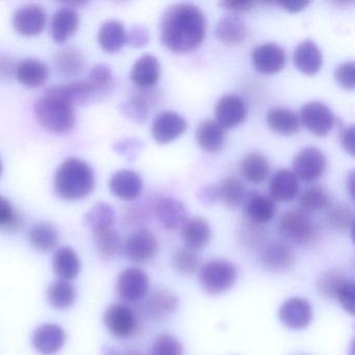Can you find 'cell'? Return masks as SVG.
<instances>
[{
    "instance_id": "f6af8a7d",
    "label": "cell",
    "mask_w": 355,
    "mask_h": 355,
    "mask_svg": "<svg viewBox=\"0 0 355 355\" xmlns=\"http://www.w3.org/2000/svg\"><path fill=\"white\" fill-rule=\"evenodd\" d=\"M326 222L332 230L345 232L352 230L354 225V214L347 205H340L330 207L326 215Z\"/></svg>"
},
{
    "instance_id": "7bdbcfd3",
    "label": "cell",
    "mask_w": 355,
    "mask_h": 355,
    "mask_svg": "<svg viewBox=\"0 0 355 355\" xmlns=\"http://www.w3.org/2000/svg\"><path fill=\"white\" fill-rule=\"evenodd\" d=\"M301 211H317L330 207V197L325 189L319 186L307 188L299 198Z\"/></svg>"
},
{
    "instance_id": "5bb4252c",
    "label": "cell",
    "mask_w": 355,
    "mask_h": 355,
    "mask_svg": "<svg viewBox=\"0 0 355 355\" xmlns=\"http://www.w3.org/2000/svg\"><path fill=\"white\" fill-rule=\"evenodd\" d=\"M186 119L175 112H163L153 119L151 134L159 144H168L186 132Z\"/></svg>"
},
{
    "instance_id": "f5cc1de1",
    "label": "cell",
    "mask_w": 355,
    "mask_h": 355,
    "mask_svg": "<svg viewBox=\"0 0 355 355\" xmlns=\"http://www.w3.org/2000/svg\"><path fill=\"white\" fill-rule=\"evenodd\" d=\"M148 42L149 33L144 26H132V30L126 33V43L132 47H143Z\"/></svg>"
},
{
    "instance_id": "d4e9b609",
    "label": "cell",
    "mask_w": 355,
    "mask_h": 355,
    "mask_svg": "<svg viewBox=\"0 0 355 355\" xmlns=\"http://www.w3.org/2000/svg\"><path fill=\"white\" fill-rule=\"evenodd\" d=\"M80 26V17L76 10L69 7L61 8L53 14L51 24V34L57 43L65 42Z\"/></svg>"
},
{
    "instance_id": "f1b7e54d",
    "label": "cell",
    "mask_w": 355,
    "mask_h": 355,
    "mask_svg": "<svg viewBox=\"0 0 355 355\" xmlns=\"http://www.w3.org/2000/svg\"><path fill=\"white\" fill-rule=\"evenodd\" d=\"M245 211L249 221L263 225L273 219L276 213L275 205L270 197L252 193L245 200Z\"/></svg>"
},
{
    "instance_id": "8992f818",
    "label": "cell",
    "mask_w": 355,
    "mask_h": 355,
    "mask_svg": "<svg viewBox=\"0 0 355 355\" xmlns=\"http://www.w3.org/2000/svg\"><path fill=\"white\" fill-rule=\"evenodd\" d=\"M103 322L110 334L118 338H132L136 336L140 328L136 311L121 303H114L107 307Z\"/></svg>"
},
{
    "instance_id": "277c9868",
    "label": "cell",
    "mask_w": 355,
    "mask_h": 355,
    "mask_svg": "<svg viewBox=\"0 0 355 355\" xmlns=\"http://www.w3.org/2000/svg\"><path fill=\"white\" fill-rule=\"evenodd\" d=\"M278 230L288 242L299 246L313 244L319 239V228L311 217L301 209L282 214Z\"/></svg>"
},
{
    "instance_id": "cb8c5ba5",
    "label": "cell",
    "mask_w": 355,
    "mask_h": 355,
    "mask_svg": "<svg viewBox=\"0 0 355 355\" xmlns=\"http://www.w3.org/2000/svg\"><path fill=\"white\" fill-rule=\"evenodd\" d=\"M299 184L295 174L288 169H280L274 174L269 184L271 199L278 202L288 203L298 194Z\"/></svg>"
},
{
    "instance_id": "f907efd6",
    "label": "cell",
    "mask_w": 355,
    "mask_h": 355,
    "mask_svg": "<svg viewBox=\"0 0 355 355\" xmlns=\"http://www.w3.org/2000/svg\"><path fill=\"white\" fill-rule=\"evenodd\" d=\"M334 78L336 83L345 90H353L355 87V64L346 62L334 69Z\"/></svg>"
},
{
    "instance_id": "ba28073f",
    "label": "cell",
    "mask_w": 355,
    "mask_h": 355,
    "mask_svg": "<svg viewBox=\"0 0 355 355\" xmlns=\"http://www.w3.org/2000/svg\"><path fill=\"white\" fill-rule=\"evenodd\" d=\"M299 118L307 130L318 137L327 136L331 132L336 121L330 107L319 101L305 103L301 107Z\"/></svg>"
},
{
    "instance_id": "680465c9",
    "label": "cell",
    "mask_w": 355,
    "mask_h": 355,
    "mask_svg": "<svg viewBox=\"0 0 355 355\" xmlns=\"http://www.w3.org/2000/svg\"><path fill=\"white\" fill-rule=\"evenodd\" d=\"M277 5L284 11L288 13H299L306 9L309 6V1H298V0H292V1H280Z\"/></svg>"
},
{
    "instance_id": "11a10c76",
    "label": "cell",
    "mask_w": 355,
    "mask_h": 355,
    "mask_svg": "<svg viewBox=\"0 0 355 355\" xmlns=\"http://www.w3.org/2000/svg\"><path fill=\"white\" fill-rule=\"evenodd\" d=\"M340 143L344 150L354 157V126H347L340 132Z\"/></svg>"
},
{
    "instance_id": "74e56055",
    "label": "cell",
    "mask_w": 355,
    "mask_h": 355,
    "mask_svg": "<svg viewBox=\"0 0 355 355\" xmlns=\"http://www.w3.org/2000/svg\"><path fill=\"white\" fill-rule=\"evenodd\" d=\"M115 220V211L113 207L107 202H97L85 216V221L93 234L113 227Z\"/></svg>"
},
{
    "instance_id": "5b68a950",
    "label": "cell",
    "mask_w": 355,
    "mask_h": 355,
    "mask_svg": "<svg viewBox=\"0 0 355 355\" xmlns=\"http://www.w3.org/2000/svg\"><path fill=\"white\" fill-rule=\"evenodd\" d=\"M238 278V269L226 259H211L201 267L199 279L209 295H220L230 290Z\"/></svg>"
},
{
    "instance_id": "f35d334b",
    "label": "cell",
    "mask_w": 355,
    "mask_h": 355,
    "mask_svg": "<svg viewBox=\"0 0 355 355\" xmlns=\"http://www.w3.org/2000/svg\"><path fill=\"white\" fill-rule=\"evenodd\" d=\"M217 187L218 198L227 209H236L244 202L245 188L236 178H224Z\"/></svg>"
},
{
    "instance_id": "6125c7cd",
    "label": "cell",
    "mask_w": 355,
    "mask_h": 355,
    "mask_svg": "<svg viewBox=\"0 0 355 355\" xmlns=\"http://www.w3.org/2000/svg\"><path fill=\"white\" fill-rule=\"evenodd\" d=\"M3 163H1V159H0V175L3 173Z\"/></svg>"
},
{
    "instance_id": "52a82bcc",
    "label": "cell",
    "mask_w": 355,
    "mask_h": 355,
    "mask_svg": "<svg viewBox=\"0 0 355 355\" xmlns=\"http://www.w3.org/2000/svg\"><path fill=\"white\" fill-rule=\"evenodd\" d=\"M149 278L139 268H128L119 274L116 284L118 296L126 303H136L146 296Z\"/></svg>"
},
{
    "instance_id": "4fadbf2b",
    "label": "cell",
    "mask_w": 355,
    "mask_h": 355,
    "mask_svg": "<svg viewBox=\"0 0 355 355\" xmlns=\"http://www.w3.org/2000/svg\"><path fill=\"white\" fill-rule=\"evenodd\" d=\"M47 15L44 8L37 3H28L16 10L13 26L20 35L36 36L44 30Z\"/></svg>"
},
{
    "instance_id": "7402d4cb",
    "label": "cell",
    "mask_w": 355,
    "mask_h": 355,
    "mask_svg": "<svg viewBox=\"0 0 355 355\" xmlns=\"http://www.w3.org/2000/svg\"><path fill=\"white\" fill-rule=\"evenodd\" d=\"M215 34L222 44L228 47H236L246 39V24L236 14H230L219 20L216 26Z\"/></svg>"
},
{
    "instance_id": "7c38bea8",
    "label": "cell",
    "mask_w": 355,
    "mask_h": 355,
    "mask_svg": "<svg viewBox=\"0 0 355 355\" xmlns=\"http://www.w3.org/2000/svg\"><path fill=\"white\" fill-rule=\"evenodd\" d=\"M261 265L272 273H286L296 263L293 249L284 242H272L261 249L259 254Z\"/></svg>"
},
{
    "instance_id": "ffe728a7",
    "label": "cell",
    "mask_w": 355,
    "mask_h": 355,
    "mask_svg": "<svg viewBox=\"0 0 355 355\" xmlns=\"http://www.w3.org/2000/svg\"><path fill=\"white\" fill-rule=\"evenodd\" d=\"M66 334L57 324H44L35 330L32 336L35 349L41 354L53 355L65 344Z\"/></svg>"
},
{
    "instance_id": "6da1fadb",
    "label": "cell",
    "mask_w": 355,
    "mask_h": 355,
    "mask_svg": "<svg viewBox=\"0 0 355 355\" xmlns=\"http://www.w3.org/2000/svg\"><path fill=\"white\" fill-rule=\"evenodd\" d=\"M207 34V19L196 6L176 3L166 10L159 24L161 41L172 53H184L200 46Z\"/></svg>"
},
{
    "instance_id": "bcb514c9",
    "label": "cell",
    "mask_w": 355,
    "mask_h": 355,
    "mask_svg": "<svg viewBox=\"0 0 355 355\" xmlns=\"http://www.w3.org/2000/svg\"><path fill=\"white\" fill-rule=\"evenodd\" d=\"M151 98L145 94H136L122 103V112L130 119L136 122H144L149 114Z\"/></svg>"
},
{
    "instance_id": "f546056e",
    "label": "cell",
    "mask_w": 355,
    "mask_h": 355,
    "mask_svg": "<svg viewBox=\"0 0 355 355\" xmlns=\"http://www.w3.org/2000/svg\"><path fill=\"white\" fill-rule=\"evenodd\" d=\"M196 140L202 150L207 153H217L223 148L225 132L217 122L207 120L197 128Z\"/></svg>"
},
{
    "instance_id": "6f0895ef",
    "label": "cell",
    "mask_w": 355,
    "mask_h": 355,
    "mask_svg": "<svg viewBox=\"0 0 355 355\" xmlns=\"http://www.w3.org/2000/svg\"><path fill=\"white\" fill-rule=\"evenodd\" d=\"M15 70L16 66L13 60L8 55H0V80L11 78Z\"/></svg>"
},
{
    "instance_id": "94428289",
    "label": "cell",
    "mask_w": 355,
    "mask_h": 355,
    "mask_svg": "<svg viewBox=\"0 0 355 355\" xmlns=\"http://www.w3.org/2000/svg\"><path fill=\"white\" fill-rule=\"evenodd\" d=\"M354 172L351 171L349 174L348 178H347V189H348L349 194H350L351 198H354Z\"/></svg>"
},
{
    "instance_id": "83f0119b",
    "label": "cell",
    "mask_w": 355,
    "mask_h": 355,
    "mask_svg": "<svg viewBox=\"0 0 355 355\" xmlns=\"http://www.w3.org/2000/svg\"><path fill=\"white\" fill-rule=\"evenodd\" d=\"M270 130L282 136H292L300 130L301 122L298 114L286 107L272 109L267 115Z\"/></svg>"
},
{
    "instance_id": "1f68e13d",
    "label": "cell",
    "mask_w": 355,
    "mask_h": 355,
    "mask_svg": "<svg viewBox=\"0 0 355 355\" xmlns=\"http://www.w3.org/2000/svg\"><path fill=\"white\" fill-rule=\"evenodd\" d=\"M98 42L107 53L119 51L126 44V31L123 24L117 20H107L101 24L98 32Z\"/></svg>"
},
{
    "instance_id": "ac0fdd59",
    "label": "cell",
    "mask_w": 355,
    "mask_h": 355,
    "mask_svg": "<svg viewBox=\"0 0 355 355\" xmlns=\"http://www.w3.org/2000/svg\"><path fill=\"white\" fill-rule=\"evenodd\" d=\"M215 115L216 122L224 130L236 128L246 119L247 107L241 97L225 95L218 101Z\"/></svg>"
},
{
    "instance_id": "9c48e42d",
    "label": "cell",
    "mask_w": 355,
    "mask_h": 355,
    "mask_svg": "<svg viewBox=\"0 0 355 355\" xmlns=\"http://www.w3.org/2000/svg\"><path fill=\"white\" fill-rule=\"evenodd\" d=\"M293 173L302 182H315L323 175L326 169V157L320 149L307 147L301 150L293 161Z\"/></svg>"
},
{
    "instance_id": "603a6c76",
    "label": "cell",
    "mask_w": 355,
    "mask_h": 355,
    "mask_svg": "<svg viewBox=\"0 0 355 355\" xmlns=\"http://www.w3.org/2000/svg\"><path fill=\"white\" fill-rule=\"evenodd\" d=\"M293 60L295 67L306 76H315L323 65L321 51L311 40L303 41L296 47Z\"/></svg>"
},
{
    "instance_id": "681fc988",
    "label": "cell",
    "mask_w": 355,
    "mask_h": 355,
    "mask_svg": "<svg viewBox=\"0 0 355 355\" xmlns=\"http://www.w3.org/2000/svg\"><path fill=\"white\" fill-rule=\"evenodd\" d=\"M265 239V232L261 225L248 221L240 230V241L244 246L254 248L259 246Z\"/></svg>"
},
{
    "instance_id": "ee69618b",
    "label": "cell",
    "mask_w": 355,
    "mask_h": 355,
    "mask_svg": "<svg viewBox=\"0 0 355 355\" xmlns=\"http://www.w3.org/2000/svg\"><path fill=\"white\" fill-rule=\"evenodd\" d=\"M172 266L178 273L182 275H193L198 271L200 259L196 251L182 247L172 255Z\"/></svg>"
},
{
    "instance_id": "816d5d0a",
    "label": "cell",
    "mask_w": 355,
    "mask_h": 355,
    "mask_svg": "<svg viewBox=\"0 0 355 355\" xmlns=\"http://www.w3.org/2000/svg\"><path fill=\"white\" fill-rule=\"evenodd\" d=\"M336 299H338V302L340 303V306L345 309V311L350 313L351 315H354L355 286L352 280H347L343 284Z\"/></svg>"
},
{
    "instance_id": "7a4b0ae2",
    "label": "cell",
    "mask_w": 355,
    "mask_h": 355,
    "mask_svg": "<svg viewBox=\"0 0 355 355\" xmlns=\"http://www.w3.org/2000/svg\"><path fill=\"white\" fill-rule=\"evenodd\" d=\"M95 173L88 163L76 157L64 161L55 172V189L66 200H78L93 192Z\"/></svg>"
},
{
    "instance_id": "d6986e66",
    "label": "cell",
    "mask_w": 355,
    "mask_h": 355,
    "mask_svg": "<svg viewBox=\"0 0 355 355\" xmlns=\"http://www.w3.org/2000/svg\"><path fill=\"white\" fill-rule=\"evenodd\" d=\"M110 190L118 198L134 200L140 196L143 180L134 170L122 169L115 172L110 180Z\"/></svg>"
},
{
    "instance_id": "db71d44e",
    "label": "cell",
    "mask_w": 355,
    "mask_h": 355,
    "mask_svg": "<svg viewBox=\"0 0 355 355\" xmlns=\"http://www.w3.org/2000/svg\"><path fill=\"white\" fill-rule=\"evenodd\" d=\"M197 198L205 207H211V205H215L216 201L219 200L217 184H209V186L202 187L197 192Z\"/></svg>"
},
{
    "instance_id": "484cf974",
    "label": "cell",
    "mask_w": 355,
    "mask_h": 355,
    "mask_svg": "<svg viewBox=\"0 0 355 355\" xmlns=\"http://www.w3.org/2000/svg\"><path fill=\"white\" fill-rule=\"evenodd\" d=\"M15 76L24 86L37 88L45 84L49 76L46 64L38 59H26L16 66Z\"/></svg>"
},
{
    "instance_id": "9a60e30c",
    "label": "cell",
    "mask_w": 355,
    "mask_h": 355,
    "mask_svg": "<svg viewBox=\"0 0 355 355\" xmlns=\"http://www.w3.org/2000/svg\"><path fill=\"white\" fill-rule=\"evenodd\" d=\"M155 217L167 230L182 228L189 220V214L184 203L173 197H161L153 207Z\"/></svg>"
},
{
    "instance_id": "b9f144b4",
    "label": "cell",
    "mask_w": 355,
    "mask_h": 355,
    "mask_svg": "<svg viewBox=\"0 0 355 355\" xmlns=\"http://www.w3.org/2000/svg\"><path fill=\"white\" fill-rule=\"evenodd\" d=\"M87 83L90 85L96 98L109 93L114 86V73L107 64H96L91 68Z\"/></svg>"
},
{
    "instance_id": "c3c4849f",
    "label": "cell",
    "mask_w": 355,
    "mask_h": 355,
    "mask_svg": "<svg viewBox=\"0 0 355 355\" xmlns=\"http://www.w3.org/2000/svg\"><path fill=\"white\" fill-rule=\"evenodd\" d=\"M151 355H184V346L175 336L161 334L153 340Z\"/></svg>"
},
{
    "instance_id": "60d3db41",
    "label": "cell",
    "mask_w": 355,
    "mask_h": 355,
    "mask_svg": "<svg viewBox=\"0 0 355 355\" xmlns=\"http://www.w3.org/2000/svg\"><path fill=\"white\" fill-rule=\"evenodd\" d=\"M347 280L344 274L338 270L328 269L319 274L315 286L322 298L336 299L340 288Z\"/></svg>"
},
{
    "instance_id": "2e32d148",
    "label": "cell",
    "mask_w": 355,
    "mask_h": 355,
    "mask_svg": "<svg viewBox=\"0 0 355 355\" xmlns=\"http://www.w3.org/2000/svg\"><path fill=\"white\" fill-rule=\"evenodd\" d=\"M251 61L259 73L272 76L284 69L286 53L275 43H265L253 49Z\"/></svg>"
},
{
    "instance_id": "d590c367",
    "label": "cell",
    "mask_w": 355,
    "mask_h": 355,
    "mask_svg": "<svg viewBox=\"0 0 355 355\" xmlns=\"http://www.w3.org/2000/svg\"><path fill=\"white\" fill-rule=\"evenodd\" d=\"M94 242L97 253L103 261H112L121 252V238L113 227L94 232Z\"/></svg>"
},
{
    "instance_id": "4316f807",
    "label": "cell",
    "mask_w": 355,
    "mask_h": 355,
    "mask_svg": "<svg viewBox=\"0 0 355 355\" xmlns=\"http://www.w3.org/2000/svg\"><path fill=\"white\" fill-rule=\"evenodd\" d=\"M182 236L187 248L199 250L207 246L211 241V226L203 218H191L182 226Z\"/></svg>"
},
{
    "instance_id": "e575fe53",
    "label": "cell",
    "mask_w": 355,
    "mask_h": 355,
    "mask_svg": "<svg viewBox=\"0 0 355 355\" xmlns=\"http://www.w3.org/2000/svg\"><path fill=\"white\" fill-rule=\"evenodd\" d=\"M30 243L36 250L49 252L57 247L59 243V232L51 224L40 222L35 224L31 230Z\"/></svg>"
},
{
    "instance_id": "30bf717a",
    "label": "cell",
    "mask_w": 355,
    "mask_h": 355,
    "mask_svg": "<svg viewBox=\"0 0 355 355\" xmlns=\"http://www.w3.org/2000/svg\"><path fill=\"white\" fill-rule=\"evenodd\" d=\"M159 250L157 236L148 230L134 232L126 241L124 251L132 263H146L153 261Z\"/></svg>"
},
{
    "instance_id": "4dcf8cb0",
    "label": "cell",
    "mask_w": 355,
    "mask_h": 355,
    "mask_svg": "<svg viewBox=\"0 0 355 355\" xmlns=\"http://www.w3.org/2000/svg\"><path fill=\"white\" fill-rule=\"evenodd\" d=\"M53 268L60 280L70 282L80 274V261L73 249L62 247L55 253Z\"/></svg>"
},
{
    "instance_id": "ab89813d",
    "label": "cell",
    "mask_w": 355,
    "mask_h": 355,
    "mask_svg": "<svg viewBox=\"0 0 355 355\" xmlns=\"http://www.w3.org/2000/svg\"><path fill=\"white\" fill-rule=\"evenodd\" d=\"M47 299L49 304L55 309H69L76 302V291L69 282L58 280L49 286Z\"/></svg>"
},
{
    "instance_id": "8d00e7d4",
    "label": "cell",
    "mask_w": 355,
    "mask_h": 355,
    "mask_svg": "<svg viewBox=\"0 0 355 355\" xmlns=\"http://www.w3.org/2000/svg\"><path fill=\"white\" fill-rule=\"evenodd\" d=\"M55 63L61 73L72 76L83 71L86 65V60L80 49L66 47L58 51L55 55Z\"/></svg>"
},
{
    "instance_id": "9f6ffc18",
    "label": "cell",
    "mask_w": 355,
    "mask_h": 355,
    "mask_svg": "<svg viewBox=\"0 0 355 355\" xmlns=\"http://www.w3.org/2000/svg\"><path fill=\"white\" fill-rule=\"evenodd\" d=\"M220 5L228 11L236 14L250 11L254 6V3L252 1H222Z\"/></svg>"
},
{
    "instance_id": "91938a15",
    "label": "cell",
    "mask_w": 355,
    "mask_h": 355,
    "mask_svg": "<svg viewBox=\"0 0 355 355\" xmlns=\"http://www.w3.org/2000/svg\"><path fill=\"white\" fill-rule=\"evenodd\" d=\"M105 355H146L140 349H126V350L117 351L115 349L107 348Z\"/></svg>"
},
{
    "instance_id": "3957f363",
    "label": "cell",
    "mask_w": 355,
    "mask_h": 355,
    "mask_svg": "<svg viewBox=\"0 0 355 355\" xmlns=\"http://www.w3.org/2000/svg\"><path fill=\"white\" fill-rule=\"evenodd\" d=\"M35 115L43 128L55 134L69 132L76 125L74 105L49 90L37 101Z\"/></svg>"
},
{
    "instance_id": "7dc6e473",
    "label": "cell",
    "mask_w": 355,
    "mask_h": 355,
    "mask_svg": "<svg viewBox=\"0 0 355 355\" xmlns=\"http://www.w3.org/2000/svg\"><path fill=\"white\" fill-rule=\"evenodd\" d=\"M24 224L22 216L16 211L9 199L0 196V230L15 232Z\"/></svg>"
},
{
    "instance_id": "d6a6232c",
    "label": "cell",
    "mask_w": 355,
    "mask_h": 355,
    "mask_svg": "<svg viewBox=\"0 0 355 355\" xmlns=\"http://www.w3.org/2000/svg\"><path fill=\"white\" fill-rule=\"evenodd\" d=\"M47 90L69 101L72 105H85V103L96 98L92 88L87 83V80H76V82L53 87Z\"/></svg>"
},
{
    "instance_id": "8fae6325",
    "label": "cell",
    "mask_w": 355,
    "mask_h": 355,
    "mask_svg": "<svg viewBox=\"0 0 355 355\" xmlns=\"http://www.w3.org/2000/svg\"><path fill=\"white\" fill-rule=\"evenodd\" d=\"M278 318L288 329H305L313 320V309L306 299L292 297L282 303Z\"/></svg>"
},
{
    "instance_id": "836d02e7",
    "label": "cell",
    "mask_w": 355,
    "mask_h": 355,
    "mask_svg": "<svg viewBox=\"0 0 355 355\" xmlns=\"http://www.w3.org/2000/svg\"><path fill=\"white\" fill-rule=\"evenodd\" d=\"M241 173L249 182L261 184L269 175V162L261 153H247L241 162Z\"/></svg>"
},
{
    "instance_id": "e0dca14e",
    "label": "cell",
    "mask_w": 355,
    "mask_h": 355,
    "mask_svg": "<svg viewBox=\"0 0 355 355\" xmlns=\"http://www.w3.org/2000/svg\"><path fill=\"white\" fill-rule=\"evenodd\" d=\"M178 297L168 288L153 291L145 301L144 309L148 317L155 322L170 319L178 311Z\"/></svg>"
},
{
    "instance_id": "44dd1931",
    "label": "cell",
    "mask_w": 355,
    "mask_h": 355,
    "mask_svg": "<svg viewBox=\"0 0 355 355\" xmlns=\"http://www.w3.org/2000/svg\"><path fill=\"white\" fill-rule=\"evenodd\" d=\"M161 76V64L155 55H143L137 60L130 72L132 83L140 89H150Z\"/></svg>"
}]
</instances>
